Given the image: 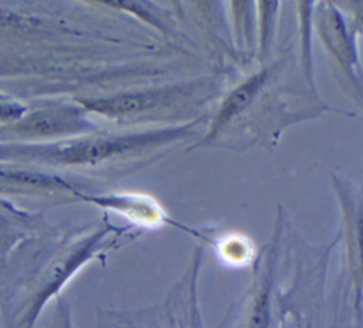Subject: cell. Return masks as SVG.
I'll use <instances>...</instances> for the list:
<instances>
[{
  "label": "cell",
  "mask_w": 363,
  "mask_h": 328,
  "mask_svg": "<svg viewBox=\"0 0 363 328\" xmlns=\"http://www.w3.org/2000/svg\"><path fill=\"white\" fill-rule=\"evenodd\" d=\"M81 119L77 112L67 108L44 109L34 112L20 125V131L35 135H51L75 131L81 126Z\"/></svg>",
  "instance_id": "obj_3"
},
{
  "label": "cell",
  "mask_w": 363,
  "mask_h": 328,
  "mask_svg": "<svg viewBox=\"0 0 363 328\" xmlns=\"http://www.w3.org/2000/svg\"><path fill=\"white\" fill-rule=\"evenodd\" d=\"M6 18H7V14H6V13H3V11L0 10V23H1V21H4Z\"/></svg>",
  "instance_id": "obj_8"
},
{
  "label": "cell",
  "mask_w": 363,
  "mask_h": 328,
  "mask_svg": "<svg viewBox=\"0 0 363 328\" xmlns=\"http://www.w3.org/2000/svg\"><path fill=\"white\" fill-rule=\"evenodd\" d=\"M177 94V89H156V91H145V92H132L122 94L116 97H111L106 99H99L96 102L89 104L92 109L113 115V116H126L138 112H143L152 108L162 106L164 104H170L172 98Z\"/></svg>",
  "instance_id": "obj_2"
},
{
  "label": "cell",
  "mask_w": 363,
  "mask_h": 328,
  "mask_svg": "<svg viewBox=\"0 0 363 328\" xmlns=\"http://www.w3.org/2000/svg\"><path fill=\"white\" fill-rule=\"evenodd\" d=\"M68 312L69 311H67V308H64V307L60 308L58 315L55 317V321H54V328H72Z\"/></svg>",
  "instance_id": "obj_7"
},
{
  "label": "cell",
  "mask_w": 363,
  "mask_h": 328,
  "mask_svg": "<svg viewBox=\"0 0 363 328\" xmlns=\"http://www.w3.org/2000/svg\"><path fill=\"white\" fill-rule=\"evenodd\" d=\"M160 139L159 135H139L121 138H91L51 143L44 146H30L11 149V155H20L35 160L54 163H96L112 155L133 149L146 142Z\"/></svg>",
  "instance_id": "obj_1"
},
{
  "label": "cell",
  "mask_w": 363,
  "mask_h": 328,
  "mask_svg": "<svg viewBox=\"0 0 363 328\" xmlns=\"http://www.w3.org/2000/svg\"><path fill=\"white\" fill-rule=\"evenodd\" d=\"M265 80V72H259L250 80H247L242 85H240L234 92H231L225 101L223 102V106L214 121L213 132H216L221 125H224L227 121H230L234 115H237L241 109L250 104L258 88L262 85Z\"/></svg>",
  "instance_id": "obj_5"
},
{
  "label": "cell",
  "mask_w": 363,
  "mask_h": 328,
  "mask_svg": "<svg viewBox=\"0 0 363 328\" xmlns=\"http://www.w3.org/2000/svg\"><path fill=\"white\" fill-rule=\"evenodd\" d=\"M21 108L16 104L10 102H0V118H10V116H18L21 114Z\"/></svg>",
  "instance_id": "obj_6"
},
{
  "label": "cell",
  "mask_w": 363,
  "mask_h": 328,
  "mask_svg": "<svg viewBox=\"0 0 363 328\" xmlns=\"http://www.w3.org/2000/svg\"><path fill=\"white\" fill-rule=\"evenodd\" d=\"M0 187L18 192H40L52 189L60 190L65 187V183L50 175L0 168Z\"/></svg>",
  "instance_id": "obj_4"
}]
</instances>
